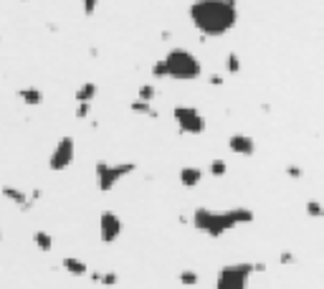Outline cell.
I'll return each instance as SVG.
<instances>
[{
	"mask_svg": "<svg viewBox=\"0 0 324 289\" xmlns=\"http://www.w3.org/2000/svg\"><path fill=\"white\" fill-rule=\"evenodd\" d=\"M188 15L205 38H220L238 23L236 0H195Z\"/></svg>",
	"mask_w": 324,
	"mask_h": 289,
	"instance_id": "obj_1",
	"label": "cell"
},
{
	"mask_svg": "<svg viewBox=\"0 0 324 289\" xmlns=\"http://www.w3.org/2000/svg\"><path fill=\"white\" fill-rule=\"evenodd\" d=\"M165 69H167V79L175 81H195L203 76V64L188 49H170L165 54Z\"/></svg>",
	"mask_w": 324,
	"mask_h": 289,
	"instance_id": "obj_2",
	"label": "cell"
},
{
	"mask_svg": "<svg viewBox=\"0 0 324 289\" xmlns=\"http://www.w3.org/2000/svg\"><path fill=\"white\" fill-rule=\"evenodd\" d=\"M193 226L197 231L208 233L210 238H220L231 228H236L231 211H210V208H195L193 211Z\"/></svg>",
	"mask_w": 324,
	"mask_h": 289,
	"instance_id": "obj_3",
	"label": "cell"
},
{
	"mask_svg": "<svg viewBox=\"0 0 324 289\" xmlns=\"http://www.w3.org/2000/svg\"><path fill=\"white\" fill-rule=\"evenodd\" d=\"M137 170V162H107V160H96V165H94V178H96V188L102 190V193H109V190H114V185L122 180V178H127Z\"/></svg>",
	"mask_w": 324,
	"mask_h": 289,
	"instance_id": "obj_4",
	"label": "cell"
},
{
	"mask_svg": "<svg viewBox=\"0 0 324 289\" xmlns=\"http://www.w3.org/2000/svg\"><path fill=\"white\" fill-rule=\"evenodd\" d=\"M254 274V264L241 261V264H228L223 269H218L215 274V289H248Z\"/></svg>",
	"mask_w": 324,
	"mask_h": 289,
	"instance_id": "obj_5",
	"label": "cell"
},
{
	"mask_svg": "<svg viewBox=\"0 0 324 289\" xmlns=\"http://www.w3.org/2000/svg\"><path fill=\"white\" fill-rule=\"evenodd\" d=\"M172 117H175V125L183 135H193L195 137V135L205 132V117L190 104H178L172 109Z\"/></svg>",
	"mask_w": 324,
	"mask_h": 289,
	"instance_id": "obj_6",
	"label": "cell"
},
{
	"mask_svg": "<svg viewBox=\"0 0 324 289\" xmlns=\"http://www.w3.org/2000/svg\"><path fill=\"white\" fill-rule=\"evenodd\" d=\"M73 157H76V140L71 135H64L59 142L54 144L51 155H48V170L54 173H64L73 165Z\"/></svg>",
	"mask_w": 324,
	"mask_h": 289,
	"instance_id": "obj_7",
	"label": "cell"
},
{
	"mask_svg": "<svg viewBox=\"0 0 324 289\" xmlns=\"http://www.w3.org/2000/svg\"><path fill=\"white\" fill-rule=\"evenodd\" d=\"M124 231V221L117 216L114 211H102L99 216V238L104 244H114Z\"/></svg>",
	"mask_w": 324,
	"mask_h": 289,
	"instance_id": "obj_8",
	"label": "cell"
},
{
	"mask_svg": "<svg viewBox=\"0 0 324 289\" xmlns=\"http://www.w3.org/2000/svg\"><path fill=\"white\" fill-rule=\"evenodd\" d=\"M0 196L10 203V206H15L20 213H28V211H33V201H31V196H28V190H23L20 185H3L0 188Z\"/></svg>",
	"mask_w": 324,
	"mask_h": 289,
	"instance_id": "obj_9",
	"label": "cell"
},
{
	"mask_svg": "<svg viewBox=\"0 0 324 289\" xmlns=\"http://www.w3.org/2000/svg\"><path fill=\"white\" fill-rule=\"evenodd\" d=\"M228 150L233 152V155H243V157H251V155H256V140L251 137V135H231L228 137Z\"/></svg>",
	"mask_w": 324,
	"mask_h": 289,
	"instance_id": "obj_10",
	"label": "cell"
},
{
	"mask_svg": "<svg viewBox=\"0 0 324 289\" xmlns=\"http://www.w3.org/2000/svg\"><path fill=\"white\" fill-rule=\"evenodd\" d=\"M15 97H18V102H20V104H26V107H41V104L46 102L43 89H38V86H33V84L20 86V89L15 91Z\"/></svg>",
	"mask_w": 324,
	"mask_h": 289,
	"instance_id": "obj_11",
	"label": "cell"
},
{
	"mask_svg": "<svg viewBox=\"0 0 324 289\" xmlns=\"http://www.w3.org/2000/svg\"><path fill=\"white\" fill-rule=\"evenodd\" d=\"M203 178H205V173H203L200 167H195V165H183V167H180V173H178L180 185H183V188H188V190L197 188V185L203 183Z\"/></svg>",
	"mask_w": 324,
	"mask_h": 289,
	"instance_id": "obj_12",
	"label": "cell"
},
{
	"mask_svg": "<svg viewBox=\"0 0 324 289\" xmlns=\"http://www.w3.org/2000/svg\"><path fill=\"white\" fill-rule=\"evenodd\" d=\"M61 267H64L71 277H89V264L84 259H79V256H64L61 259Z\"/></svg>",
	"mask_w": 324,
	"mask_h": 289,
	"instance_id": "obj_13",
	"label": "cell"
},
{
	"mask_svg": "<svg viewBox=\"0 0 324 289\" xmlns=\"http://www.w3.org/2000/svg\"><path fill=\"white\" fill-rule=\"evenodd\" d=\"M31 241H33V246L38 249V251H43V254H48V251H54V246H56V238L48 233V231H43V228H38V231H33V236H31Z\"/></svg>",
	"mask_w": 324,
	"mask_h": 289,
	"instance_id": "obj_14",
	"label": "cell"
},
{
	"mask_svg": "<svg viewBox=\"0 0 324 289\" xmlns=\"http://www.w3.org/2000/svg\"><path fill=\"white\" fill-rule=\"evenodd\" d=\"M96 94H99V86L94 84V81H84V84H79L76 86V91H73V102H94L96 99Z\"/></svg>",
	"mask_w": 324,
	"mask_h": 289,
	"instance_id": "obj_15",
	"label": "cell"
},
{
	"mask_svg": "<svg viewBox=\"0 0 324 289\" xmlns=\"http://www.w3.org/2000/svg\"><path fill=\"white\" fill-rule=\"evenodd\" d=\"M231 218H233L236 226H243V223H254L256 213L251 208H246V206H236V208H231Z\"/></svg>",
	"mask_w": 324,
	"mask_h": 289,
	"instance_id": "obj_16",
	"label": "cell"
},
{
	"mask_svg": "<svg viewBox=\"0 0 324 289\" xmlns=\"http://www.w3.org/2000/svg\"><path fill=\"white\" fill-rule=\"evenodd\" d=\"M89 277L96 284H102V287H114L119 282V274L117 272H89Z\"/></svg>",
	"mask_w": 324,
	"mask_h": 289,
	"instance_id": "obj_17",
	"label": "cell"
},
{
	"mask_svg": "<svg viewBox=\"0 0 324 289\" xmlns=\"http://www.w3.org/2000/svg\"><path fill=\"white\" fill-rule=\"evenodd\" d=\"M130 109L134 114H142V117H157V112L152 109V104L149 102H142V99H134L130 104Z\"/></svg>",
	"mask_w": 324,
	"mask_h": 289,
	"instance_id": "obj_18",
	"label": "cell"
},
{
	"mask_svg": "<svg viewBox=\"0 0 324 289\" xmlns=\"http://www.w3.org/2000/svg\"><path fill=\"white\" fill-rule=\"evenodd\" d=\"M226 71L231 74V76L241 74V56L236 51H228V56H226Z\"/></svg>",
	"mask_w": 324,
	"mask_h": 289,
	"instance_id": "obj_19",
	"label": "cell"
},
{
	"mask_svg": "<svg viewBox=\"0 0 324 289\" xmlns=\"http://www.w3.org/2000/svg\"><path fill=\"white\" fill-rule=\"evenodd\" d=\"M178 279H180L183 287H195V284L200 282V274H197L195 269H183V272L178 274Z\"/></svg>",
	"mask_w": 324,
	"mask_h": 289,
	"instance_id": "obj_20",
	"label": "cell"
},
{
	"mask_svg": "<svg viewBox=\"0 0 324 289\" xmlns=\"http://www.w3.org/2000/svg\"><path fill=\"white\" fill-rule=\"evenodd\" d=\"M304 213L309 218H324V206L319 201H307L304 203Z\"/></svg>",
	"mask_w": 324,
	"mask_h": 289,
	"instance_id": "obj_21",
	"label": "cell"
},
{
	"mask_svg": "<svg viewBox=\"0 0 324 289\" xmlns=\"http://www.w3.org/2000/svg\"><path fill=\"white\" fill-rule=\"evenodd\" d=\"M155 97H157V89L152 86V84H142L139 86V91H137V99H142V102H155Z\"/></svg>",
	"mask_w": 324,
	"mask_h": 289,
	"instance_id": "obj_22",
	"label": "cell"
},
{
	"mask_svg": "<svg viewBox=\"0 0 324 289\" xmlns=\"http://www.w3.org/2000/svg\"><path fill=\"white\" fill-rule=\"evenodd\" d=\"M228 173V162L223 160V157H215L213 162H210V175L213 178H223Z\"/></svg>",
	"mask_w": 324,
	"mask_h": 289,
	"instance_id": "obj_23",
	"label": "cell"
},
{
	"mask_svg": "<svg viewBox=\"0 0 324 289\" xmlns=\"http://www.w3.org/2000/svg\"><path fill=\"white\" fill-rule=\"evenodd\" d=\"M73 117H76V119H89V117H91V104H89V102H76Z\"/></svg>",
	"mask_w": 324,
	"mask_h": 289,
	"instance_id": "obj_24",
	"label": "cell"
},
{
	"mask_svg": "<svg viewBox=\"0 0 324 289\" xmlns=\"http://www.w3.org/2000/svg\"><path fill=\"white\" fill-rule=\"evenodd\" d=\"M79 3H81V13L86 18H91L96 13V8H99V0H79Z\"/></svg>",
	"mask_w": 324,
	"mask_h": 289,
	"instance_id": "obj_25",
	"label": "cell"
},
{
	"mask_svg": "<svg viewBox=\"0 0 324 289\" xmlns=\"http://www.w3.org/2000/svg\"><path fill=\"white\" fill-rule=\"evenodd\" d=\"M152 76H155V79H167V69H165V61H162V59L152 64Z\"/></svg>",
	"mask_w": 324,
	"mask_h": 289,
	"instance_id": "obj_26",
	"label": "cell"
},
{
	"mask_svg": "<svg viewBox=\"0 0 324 289\" xmlns=\"http://www.w3.org/2000/svg\"><path fill=\"white\" fill-rule=\"evenodd\" d=\"M286 175H289V178H302V175H304V170H302V167H296V165H286Z\"/></svg>",
	"mask_w": 324,
	"mask_h": 289,
	"instance_id": "obj_27",
	"label": "cell"
},
{
	"mask_svg": "<svg viewBox=\"0 0 324 289\" xmlns=\"http://www.w3.org/2000/svg\"><path fill=\"white\" fill-rule=\"evenodd\" d=\"M28 196H31V201H33V203H38V201L43 198V190H41V188H33Z\"/></svg>",
	"mask_w": 324,
	"mask_h": 289,
	"instance_id": "obj_28",
	"label": "cell"
},
{
	"mask_svg": "<svg viewBox=\"0 0 324 289\" xmlns=\"http://www.w3.org/2000/svg\"><path fill=\"white\" fill-rule=\"evenodd\" d=\"M279 259H281V264H294V254H289V251H284Z\"/></svg>",
	"mask_w": 324,
	"mask_h": 289,
	"instance_id": "obj_29",
	"label": "cell"
},
{
	"mask_svg": "<svg viewBox=\"0 0 324 289\" xmlns=\"http://www.w3.org/2000/svg\"><path fill=\"white\" fill-rule=\"evenodd\" d=\"M210 84H213V86H220V84H223V76H220V74H213V76H210Z\"/></svg>",
	"mask_w": 324,
	"mask_h": 289,
	"instance_id": "obj_30",
	"label": "cell"
},
{
	"mask_svg": "<svg viewBox=\"0 0 324 289\" xmlns=\"http://www.w3.org/2000/svg\"><path fill=\"white\" fill-rule=\"evenodd\" d=\"M3 238H5V231H3V228H0V244H3Z\"/></svg>",
	"mask_w": 324,
	"mask_h": 289,
	"instance_id": "obj_31",
	"label": "cell"
},
{
	"mask_svg": "<svg viewBox=\"0 0 324 289\" xmlns=\"http://www.w3.org/2000/svg\"><path fill=\"white\" fill-rule=\"evenodd\" d=\"M0 41H3V36H0Z\"/></svg>",
	"mask_w": 324,
	"mask_h": 289,
	"instance_id": "obj_32",
	"label": "cell"
},
{
	"mask_svg": "<svg viewBox=\"0 0 324 289\" xmlns=\"http://www.w3.org/2000/svg\"><path fill=\"white\" fill-rule=\"evenodd\" d=\"M20 3H26V0H20Z\"/></svg>",
	"mask_w": 324,
	"mask_h": 289,
	"instance_id": "obj_33",
	"label": "cell"
}]
</instances>
